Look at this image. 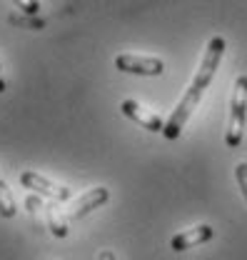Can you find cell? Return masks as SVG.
<instances>
[{
  "label": "cell",
  "mask_w": 247,
  "mask_h": 260,
  "mask_svg": "<svg viewBox=\"0 0 247 260\" xmlns=\"http://www.w3.org/2000/svg\"><path fill=\"white\" fill-rule=\"evenodd\" d=\"M225 48H227V43H225L222 35H213V38H210V43H207V48H205V55H202V63H200V70L195 73L190 88L185 90V95L180 98L178 108L172 110V115H170L167 123H165L162 135H165L167 140H178L180 133L185 130L190 115L195 113V108L200 105L205 90L210 88V83H213V78H215L217 68H220V60H222V55H225Z\"/></svg>",
  "instance_id": "6da1fadb"
},
{
  "label": "cell",
  "mask_w": 247,
  "mask_h": 260,
  "mask_svg": "<svg viewBox=\"0 0 247 260\" xmlns=\"http://www.w3.org/2000/svg\"><path fill=\"white\" fill-rule=\"evenodd\" d=\"M245 123H247V75H237L232 100H230V120H227V130H225V143H227L230 150L240 148V143L245 138Z\"/></svg>",
  "instance_id": "7a4b0ae2"
},
{
  "label": "cell",
  "mask_w": 247,
  "mask_h": 260,
  "mask_svg": "<svg viewBox=\"0 0 247 260\" xmlns=\"http://www.w3.org/2000/svg\"><path fill=\"white\" fill-rule=\"evenodd\" d=\"M115 68L130 73V75H148V78H157L165 73V63L160 58L153 55H132V53H125L115 58Z\"/></svg>",
  "instance_id": "3957f363"
},
{
  "label": "cell",
  "mask_w": 247,
  "mask_h": 260,
  "mask_svg": "<svg viewBox=\"0 0 247 260\" xmlns=\"http://www.w3.org/2000/svg\"><path fill=\"white\" fill-rule=\"evenodd\" d=\"M20 183L28 188V190H35L38 195H45V198H53V200H70V195L73 190L70 188H65V185H55L53 180H48L45 175H40V173H32V170H25L23 175H20Z\"/></svg>",
  "instance_id": "277c9868"
},
{
  "label": "cell",
  "mask_w": 247,
  "mask_h": 260,
  "mask_svg": "<svg viewBox=\"0 0 247 260\" xmlns=\"http://www.w3.org/2000/svg\"><path fill=\"white\" fill-rule=\"evenodd\" d=\"M120 113H123L125 118L135 120L137 125H143L145 130H150V133H162L165 130V120L160 115L150 113L148 108H143L137 100H123L120 103Z\"/></svg>",
  "instance_id": "5b68a950"
},
{
  "label": "cell",
  "mask_w": 247,
  "mask_h": 260,
  "mask_svg": "<svg viewBox=\"0 0 247 260\" xmlns=\"http://www.w3.org/2000/svg\"><path fill=\"white\" fill-rule=\"evenodd\" d=\"M213 238H215L213 225H197V228H192V230L178 233V235L170 240V248H172L175 253H183V250L197 248V245H202V243H207V240H213Z\"/></svg>",
  "instance_id": "8992f818"
},
{
  "label": "cell",
  "mask_w": 247,
  "mask_h": 260,
  "mask_svg": "<svg viewBox=\"0 0 247 260\" xmlns=\"http://www.w3.org/2000/svg\"><path fill=\"white\" fill-rule=\"evenodd\" d=\"M108 198H110V190H108V188H93V190H88L85 195H80V200L73 205L70 218H73V220L85 218L88 213H93L95 208L105 205V203H108Z\"/></svg>",
  "instance_id": "52a82bcc"
},
{
  "label": "cell",
  "mask_w": 247,
  "mask_h": 260,
  "mask_svg": "<svg viewBox=\"0 0 247 260\" xmlns=\"http://www.w3.org/2000/svg\"><path fill=\"white\" fill-rule=\"evenodd\" d=\"M45 215H48V225H50V233L55 235V238H65L67 235V225H65V220H62L60 210H58V205H45Z\"/></svg>",
  "instance_id": "ba28073f"
},
{
  "label": "cell",
  "mask_w": 247,
  "mask_h": 260,
  "mask_svg": "<svg viewBox=\"0 0 247 260\" xmlns=\"http://www.w3.org/2000/svg\"><path fill=\"white\" fill-rule=\"evenodd\" d=\"M15 213H18L15 198H13V193H10L8 183L0 180V215H3V218H13Z\"/></svg>",
  "instance_id": "9c48e42d"
},
{
  "label": "cell",
  "mask_w": 247,
  "mask_h": 260,
  "mask_svg": "<svg viewBox=\"0 0 247 260\" xmlns=\"http://www.w3.org/2000/svg\"><path fill=\"white\" fill-rule=\"evenodd\" d=\"M235 178H237V185H240L242 198H245V203H247V162H237V168H235Z\"/></svg>",
  "instance_id": "30bf717a"
},
{
  "label": "cell",
  "mask_w": 247,
  "mask_h": 260,
  "mask_svg": "<svg viewBox=\"0 0 247 260\" xmlns=\"http://www.w3.org/2000/svg\"><path fill=\"white\" fill-rule=\"evenodd\" d=\"M23 13H28V15H35L38 10H40V0H13Z\"/></svg>",
  "instance_id": "8fae6325"
},
{
  "label": "cell",
  "mask_w": 247,
  "mask_h": 260,
  "mask_svg": "<svg viewBox=\"0 0 247 260\" xmlns=\"http://www.w3.org/2000/svg\"><path fill=\"white\" fill-rule=\"evenodd\" d=\"M97 260H118V258H115V253H113V250H102Z\"/></svg>",
  "instance_id": "7c38bea8"
},
{
  "label": "cell",
  "mask_w": 247,
  "mask_h": 260,
  "mask_svg": "<svg viewBox=\"0 0 247 260\" xmlns=\"http://www.w3.org/2000/svg\"><path fill=\"white\" fill-rule=\"evenodd\" d=\"M0 70H3V65H0Z\"/></svg>",
  "instance_id": "4fadbf2b"
}]
</instances>
